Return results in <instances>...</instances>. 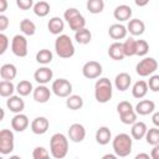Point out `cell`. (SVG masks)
<instances>
[{
    "instance_id": "cell-1",
    "label": "cell",
    "mask_w": 159,
    "mask_h": 159,
    "mask_svg": "<svg viewBox=\"0 0 159 159\" xmlns=\"http://www.w3.org/2000/svg\"><path fill=\"white\" fill-rule=\"evenodd\" d=\"M50 152L55 159H63L68 153V139L62 133H55L50 139Z\"/></svg>"
},
{
    "instance_id": "cell-2",
    "label": "cell",
    "mask_w": 159,
    "mask_h": 159,
    "mask_svg": "<svg viewBox=\"0 0 159 159\" xmlns=\"http://www.w3.org/2000/svg\"><path fill=\"white\" fill-rule=\"evenodd\" d=\"M113 150L117 157L124 158L128 157L132 153V145H133V138L127 133H119L114 137L113 142Z\"/></svg>"
},
{
    "instance_id": "cell-3",
    "label": "cell",
    "mask_w": 159,
    "mask_h": 159,
    "mask_svg": "<svg viewBox=\"0 0 159 159\" xmlns=\"http://www.w3.org/2000/svg\"><path fill=\"white\" fill-rule=\"evenodd\" d=\"M113 86L107 77H99L94 83V98L98 103H107L112 98Z\"/></svg>"
},
{
    "instance_id": "cell-4",
    "label": "cell",
    "mask_w": 159,
    "mask_h": 159,
    "mask_svg": "<svg viewBox=\"0 0 159 159\" xmlns=\"http://www.w3.org/2000/svg\"><path fill=\"white\" fill-rule=\"evenodd\" d=\"M55 51L61 58H70L75 55V45L68 35H60L55 41Z\"/></svg>"
},
{
    "instance_id": "cell-5",
    "label": "cell",
    "mask_w": 159,
    "mask_h": 159,
    "mask_svg": "<svg viewBox=\"0 0 159 159\" xmlns=\"http://www.w3.org/2000/svg\"><path fill=\"white\" fill-rule=\"evenodd\" d=\"M158 68V61L153 57H144L143 60H140L137 66H135V72L140 76V77H147V76H152Z\"/></svg>"
},
{
    "instance_id": "cell-6",
    "label": "cell",
    "mask_w": 159,
    "mask_h": 159,
    "mask_svg": "<svg viewBox=\"0 0 159 159\" xmlns=\"http://www.w3.org/2000/svg\"><path fill=\"white\" fill-rule=\"evenodd\" d=\"M52 92L61 98H67L72 94V83L66 78H57L52 82Z\"/></svg>"
},
{
    "instance_id": "cell-7",
    "label": "cell",
    "mask_w": 159,
    "mask_h": 159,
    "mask_svg": "<svg viewBox=\"0 0 159 159\" xmlns=\"http://www.w3.org/2000/svg\"><path fill=\"white\" fill-rule=\"evenodd\" d=\"M14 150V133L10 129L0 130V153L2 155L10 154Z\"/></svg>"
},
{
    "instance_id": "cell-8",
    "label": "cell",
    "mask_w": 159,
    "mask_h": 159,
    "mask_svg": "<svg viewBox=\"0 0 159 159\" xmlns=\"http://www.w3.org/2000/svg\"><path fill=\"white\" fill-rule=\"evenodd\" d=\"M11 51L17 57L27 56V40L24 35H15L11 40Z\"/></svg>"
},
{
    "instance_id": "cell-9",
    "label": "cell",
    "mask_w": 159,
    "mask_h": 159,
    "mask_svg": "<svg viewBox=\"0 0 159 159\" xmlns=\"http://www.w3.org/2000/svg\"><path fill=\"white\" fill-rule=\"evenodd\" d=\"M102 71H103L102 65L97 61H88L82 67V75L88 80L99 78V76L102 75Z\"/></svg>"
},
{
    "instance_id": "cell-10",
    "label": "cell",
    "mask_w": 159,
    "mask_h": 159,
    "mask_svg": "<svg viewBox=\"0 0 159 159\" xmlns=\"http://www.w3.org/2000/svg\"><path fill=\"white\" fill-rule=\"evenodd\" d=\"M68 138L73 143H81L86 138V129L80 123H73L68 128Z\"/></svg>"
},
{
    "instance_id": "cell-11",
    "label": "cell",
    "mask_w": 159,
    "mask_h": 159,
    "mask_svg": "<svg viewBox=\"0 0 159 159\" xmlns=\"http://www.w3.org/2000/svg\"><path fill=\"white\" fill-rule=\"evenodd\" d=\"M48 127H50V122L46 117H36L31 122V132L36 135L45 134L48 130Z\"/></svg>"
},
{
    "instance_id": "cell-12",
    "label": "cell",
    "mask_w": 159,
    "mask_h": 159,
    "mask_svg": "<svg viewBox=\"0 0 159 159\" xmlns=\"http://www.w3.org/2000/svg\"><path fill=\"white\" fill-rule=\"evenodd\" d=\"M52 77H53L52 70L48 68V67H46V66L37 68L35 71V73H34V78H35V81L39 84H46V83H48L52 80Z\"/></svg>"
},
{
    "instance_id": "cell-13",
    "label": "cell",
    "mask_w": 159,
    "mask_h": 159,
    "mask_svg": "<svg viewBox=\"0 0 159 159\" xmlns=\"http://www.w3.org/2000/svg\"><path fill=\"white\" fill-rule=\"evenodd\" d=\"M6 107L10 109V112L19 114L25 109V102L21 96H11L6 99Z\"/></svg>"
},
{
    "instance_id": "cell-14",
    "label": "cell",
    "mask_w": 159,
    "mask_h": 159,
    "mask_svg": "<svg viewBox=\"0 0 159 159\" xmlns=\"http://www.w3.org/2000/svg\"><path fill=\"white\" fill-rule=\"evenodd\" d=\"M32 97L37 103H46L48 102L50 97H51V91L48 87H46L45 84H39L34 92H32Z\"/></svg>"
},
{
    "instance_id": "cell-15",
    "label": "cell",
    "mask_w": 159,
    "mask_h": 159,
    "mask_svg": "<svg viewBox=\"0 0 159 159\" xmlns=\"http://www.w3.org/2000/svg\"><path fill=\"white\" fill-rule=\"evenodd\" d=\"M29 124H30V122H29L27 116L22 114V113L15 114L11 119V128L15 132H24L29 127Z\"/></svg>"
},
{
    "instance_id": "cell-16",
    "label": "cell",
    "mask_w": 159,
    "mask_h": 159,
    "mask_svg": "<svg viewBox=\"0 0 159 159\" xmlns=\"http://www.w3.org/2000/svg\"><path fill=\"white\" fill-rule=\"evenodd\" d=\"M130 83H132V77L127 72H120L114 78V86H116V88L118 91H122V92L127 91L129 88Z\"/></svg>"
},
{
    "instance_id": "cell-17",
    "label": "cell",
    "mask_w": 159,
    "mask_h": 159,
    "mask_svg": "<svg viewBox=\"0 0 159 159\" xmlns=\"http://www.w3.org/2000/svg\"><path fill=\"white\" fill-rule=\"evenodd\" d=\"M155 109V103L150 99H142L135 106V113L139 116H148Z\"/></svg>"
},
{
    "instance_id": "cell-18",
    "label": "cell",
    "mask_w": 159,
    "mask_h": 159,
    "mask_svg": "<svg viewBox=\"0 0 159 159\" xmlns=\"http://www.w3.org/2000/svg\"><path fill=\"white\" fill-rule=\"evenodd\" d=\"M113 16L116 20L118 21H127V20H130L132 17V7L129 5H125V4H122V5H118L114 11H113Z\"/></svg>"
},
{
    "instance_id": "cell-19",
    "label": "cell",
    "mask_w": 159,
    "mask_h": 159,
    "mask_svg": "<svg viewBox=\"0 0 159 159\" xmlns=\"http://www.w3.org/2000/svg\"><path fill=\"white\" fill-rule=\"evenodd\" d=\"M47 29H48V31H50L52 35L60 36V35H62L61 32H62L63 29H65V21H63L61 17H58V16H53V17H51V19L48 20Z\"/></svg>"
},
{
    "instance_id": "cell-20",
    "label": "cell",
    "mask_w": 159,
    "mask_h": 159,
    "mask_svg": "<svg viewBox=\"0 0 159 159\" xmlns=\"http://www.w3.org/2000/svg\"><path fill=\"white\" fill-rule=\"evenodd\" d=\"M127 30L133 36H140V35L144 34L145 24L139 19H130L128 25H127Z\"/></svg>"
},
{
    "instance_id": "cell-21",
    "label": "cell",
    "mask_w": 159,
    "mask_h": 159,
    "mask_svg": "<svg viewBox=\"0 0 159 159\" xmlns=\"http://www.w3.org/2000/svg\"><path fill=\"white\" fill-rule=\"evenodd\" d=\"M127 27L122 24H113L108 29V34L113 40H123L127 37Z\"/></svg>"
},
{
    "instance_id": "cell-22",
    "label": "cell",
    "mask_w": 159,
    "mask_h": 159,
    "mask_svg": "<svg viewBox=\"0 0 159 159\" xmlns=\"http://www.w3.org/2000/svg\"><path fill=\"white\" fill-rule=\"evenodd\" d=\"M108 56L114 61H122L125 55L123 51V43L122 42H113L108 47Z\"/></svg>"
},
{
    "instance_id": "cell-23",
    "label": "cell",
    "mask_w": 159,
    "mask_h": 159,
    "mask_svg": "<svg viewBox=\"0 0 159 159\" xmlns=\"http://www.w3.org/2000/svg\"><path fill=\"white\" fill-rule=\"evenodd\" d=\"M148 132V127L144 122H135L132 125L130 129V137L135 140H140L143 138H145V134Z\"/></svg>"
},
{
    "instance_id": "cell-24",
    "label": "cell",
    "mask_w": 159,
    "mask_h": 159,
    "mask_svg": "<svg viewBox=\"0 0 159 159\" xmlns=\"http://www.w3.org/2000/svg\"><path fill=\"white\" fill-rule=\"evenodd\" d=\"M17 75L16 66L12 63H5L0 67V77L2 81H12Z\"/></svg>"
},
{
    "instance_id": "cell-25",
    "label": "cell",
    "mask_w": 159,
    "mask_h": 159,
    "mask_svg": "<svg viewBox=\"0 0 159 159\" xmlns=\"http://www.w3.org/2000/svg\"><path fill=\"white\" fill-rule=\"evenodd\" d=\"M112 139V133L109 130L108 127L103 125V127H99L96 132V142L101 145H106L109 143V140Z\"/></svg>"
},
{
    "instance_id": "cell-26",
    "label": "cell",
    "mask_w": 159,
    "mask_h": 159,
    "mask_svg": "<svg viewBox=\"0 0 159 159\" xmlns=\"http://www.w3.org/2000/svg\"><path fill=\"white\" fill-rule=\"evenodd\" d=\"M148 83L145 81H137L134 84H133V88H132V94L134 98L137 99H140L143 97H145V94L148 93Z\"/></svg>"
},
{
    "instance_id": "cell-27",
    "label": "cell",
    "mask_w": 159,
    "mask_h": 159,
    "mask_svg": "<svg viewBox=\"0 0 159 159\" xmlns=\"http://www.w3.org/2000/svg\"><path fill=\"white\" fill-rule=\"evenodd\" d=\"M66 106L71 111H77L83 107V98L78 94H71L66 99Z\"/></svg>"
},
{
    "instance_id": "cell-28",
    "label": "cell",
    "mask_w": 159,
    "mask_h": 159,
    "mask_svg": "<svg viewBox=\"0 0 159 159\" xmlns=\"http://www.w3.org/2000/svg\"><path fill=\"white\" fill-rule=\"evenodd\" d=\"M34 87H32V83L27 80H22L20 81L17 84H16V92L19 93V96L21 97H26L29 96L31 92H34Z\"/></svg>"
},
{
    "instance_id": "cell-29",
    "label": "cell",
    "mask_w": 159,
    "mask_h": 159,
    "mask_svg": "<svg viewBox=\"0 0 159 159\" xmlns=\"http://www.w3.org/2000/svg\"><path fill=\"white\" fill-rule=\"evenodd\" d=\"M32 9H34V12H35L36 16H39V17H45V16H47L48 12H50V4H48L47 1L41 0V1L35 2V5H34Z\"/></svg>"
},
{
    "instance_id": "cell-30",
    "label": "cell",
    "mask_w": 159,
    "mask_h": 159,
    "mask_svg": "<svg viewBox=\"0 0 159 159\" xmlns=\"http://www.w3.org/2000/svg\"><path fill=\"white\" fill-rule=\"evenodd\" d=\"M123 51H124L125 57L135 56V53H137V40H134L133 37H128L123 42Z\"/></svg>"
},
{
    "instance_id": "cell-31",
    "label": "cell",
    "mask_w": 159,
    "mask_h": 159,
    "mask_svg": "<svg viewBox=\"0 0 159 159\" xmlns=\"http://www.w3.org/2000/svg\"><path fill=\"white\" fill-rule=\"evenodd\" d=\"M20 30H21V32H22L24 35H26V36H32V35H35V32H36V25H35V22L31 21L30 19H24V20H21V22H20Z\"/></svg>"
},
{
    "instance_id": "cell-32",
    "label": "cell",
    "mask_w": 159,
    "mask_h": 159,
    "mask_svg": "<svg viewBox=\"0 0 159 159\" xmlns=\"http://www.w3.org/2000/svg\"><path fill=\"white\" fill-rule=\"evenodd\" d=\"M75 40L80 43V45H87V43H89L91 42V40H92V34H91V31L88 30V29H82V30H80V31H77V32H75Z\"/></svg>"
},
{
    "instance_id": "cell-33",
    "label": "cell",
    "mask_w": 159,
    "mask_h": 159,
    "mask_svg": "<svg viewBox=\"0 0 159 159\" xmlns=\"http://www.w3.org/2000/svg\"><path fill=\"white\" fill-rule=\"evenodd\" d=\"M14 91H16V87L11 81H1L0 82V96L1 97H11L14 96Z\"/></svg>"
},
{
    "instance_id": "cell-34",
    "label": "cell",
    "mask_w": 159,
    "mask_h": 159,
    "mask_svg": "<svg viewBox=\"0 0 159 159\" xmlns=\"http://www.w3.org/2000/svg\"><path fill=\"white\" fill-rule=\"evenodd\" d=\"M86 7L91 14H101L104 9V1L103 0H88L86 4Z\"/></svg>"
},
{
    "instance_id": "cell-35",
    "label": "cell",
    "mask_w": 159,
    "mask_h": 159,
    "mask_svg": "<svg viewBox=\"0 0 159 159\" xmlns=\"http://www.w3.org/2000/svg\"><path fill=\"white\" fill-rule=\"evenodd\" d=\"M52 60H53V55L47 48H42L36 53V61L41 65H48Z\"/></svg>"
},
{
    "instance_id": "cell-36",
    "label": "cell",
    "mask_w": 159,
    "mask_h": 159,
    "mask_svg": "<svg viewBox=\"0 0 159 159\" xmlns=\"http://www.w3.org/2000/svg\"><path fill=\"white\" fill-rule=\"evenodd\" d=\"M68 25H70V29H71L72 31L77 32V31H80V30L84 29V26H86V20H84V17L82 16V14H80V15H77L76 17H73L71 21H68Z\"/></svg>"
},
{
    "instance_id": "cell-37",
    "label": "cell",
    "mask_w": 159,
    "mask_h": 159,
    "mask_svg": "<svg viewBox=\"0 0 159 159\" xmlns=\"http://www.w3.org/2000/svg\"><path fill=\"white\" fill-rule=\"evenodd\" d=\"M145 140L150 145H158L159 144V128H149L147 134H145Z\"/></svg>"
},
{
    "instance_id": "cell-38",
    "label": "cell",
    "mask_w": 159,
    "mask_h": 159,
    "mask_svg": "<svg viewBox=\"0 0 159 159\" xmlns=\"http://www.w3.org/2000/svg\"><path fill=\"white\" fill-rule=\"evenodd\" d=\"M119 119H120V122H122L123 124H128V125H129V124L133 125L135 122H138V120H137V113H135L134 109L119 114Z\"/></svg>"
},
{
    "instance_id": "cell-39",
    "label": "cell",
    "mask_w": 159,
    "mask_h": 159,
    "mask_svg": "<svg viewBox=\"0 0 159 159\" xmlns=\"http://www.w3.org/2000/svg\"><path fill=\"white\" fill-rule=\"evenodd\" d=\"M149 51V43L145 40H137V56H145Z\"/></svg>"
},
{
    "instance_id": "cell-40",
    "label": "cell",
    "mask_w": 159,
    "mask_h": 159,
    "mask_svg": "<svg viewBox=\"0 0 159 159\" xmlns=\"http://www.w3.org/2000/svg\"><path fill=\"white\" fill-rule=\"evenodd\" d=\"M32 158L34 159H47L50 158V154L46 148L43 147H36L32 152Z\"/></svg>"
},
{
    "instance_id": "cell-41",
    "label": "cell",
    "mask_w": 159,
    "mask_h": 159,
    "mask_svg": "<svg viewBox=\"0 0 159 159\" xmlns=\"http://www.w3.org/2000/svg\"><path fill=\"white\" fill-rule=\"evenodd\" d=\"M147 83H148V88L150 91L159 92V75H152Z\"/></svg>"
},
{
    "instance_id": "cell-42",
    "label": "cell",
    "mask_w": 159,
    "mask_h": 159,
    "mask_svg": "<svg viewBox=\"0 0 159 159\" xmlns=\"http://www.w3.org/2000/svg\"><path fill=\"white\" fill-rule=\"evenodd\" d=\"M133 109V106L130 104V102L128 101H122L117 104V112L118 114H122V113H125L128 111H132Z\"/></svg>"
},
{
    "instance_id": "cell-43",
    "label": "cell",
    "mask_w": 159,
    "mask_h": 159,
    "mask_svg": "<svg viewBox=\"0 0 159 159\" xmlns=\"http://www.w3.org/2000/svg\"><path fill=\"white\" fill-rule=\"evenodd\" d=\"M81 12L76 9V7H68L66 11H65V14H63V17H65V20L68 22V21H71L73 17H76L77 15H80Z\"/></svg>"
},
{
    "instance_id": "cell-44",
    "label": "cell",
    "mask_w": 159,
    "mask_h": 159,
    "mask_svg": "<svg viewBox=\"0 0 159 159\" xmlns=\"http://www.w3.org/2000/svg\"><path fill=\"white\" fill-rule=\"evenodd\" d=\"M9 46V39L5 34H0V55H4Z\"/></svg>"
},
{
    "instance_id": "cell-45",
    "label": "cell",
    "mask_w": 159,
    "mask_h": 159,
    "mask_svg": "<svg viewBox=\"0 0 159 159\" xmlns=\"http://www.w3.org/2000/svg\"><path fill=\"white\" fill-rule=\"evenodd\" d=\"M16 5L21 10H29V9L34 7L35 4H34L32 0H16Z\"/></svg>"
},
{
    "instance_id": "cell-46",
    "label": "cell",
    "mask_w": 159,
    "mask_h": 159,
    "mask_svg": "<svg viewBox=\"0 0 159 159\" xmlns=\"http://www.w3.org/2000/svg\"><path fill=\"white\" fill-rule=\"evenodd\" d=\"M7 26H9V19H7V16H5L4 14H1V15H0V31H1V32L5 31V30L7 29Z\"/></svg>"
},
{
    "instance_id": "cell-47",
    "label": "cell",
    "mask_w": 159,
    "mask_h": 159,
    "mask_svg": "<svg viewBox=\"0 0 159 159\" xmlns=\"http://www.w3.org/2000/svg\"><path fill=\"white\" fill-rule=\"evenodd\" d=\"M150 157L152 159H159V144L153 147V149L150 150Z\"/></svg>"
},
{
    "instance_id": "cell-48",
    "label": "cell",
    "mask_w": 159,
    "mask_h": 159,
    "mask_svg": "<svg viewBox=\"0 0 159 159\" xmlns=\"http://www.w3.org/2000/svg\"><path fill=\"white\" fill-rule=\"evenodd\" d=\"M152 122H153V124H154L157 128H159V112H154V113H153V116H152Z\"/></svg>"
},
{
    "instance_id": "cell-49",
    "label": "cell",
    "mask_w": 159,
    "mask_h": 159,
    "mask_svg": "<svg viewBox=\"0 0 159 159\" xmlns=\"http://www.w3.org/2000/svg\"><path fill=\"white\" fill-rule=\"evenodd\" d=\"M134 159H152V157L149 154H147V153H139V154H137L134 157Z\"/></svg>"
},
{
    "instance_id": "cell-50",
    "label": "cell",
    "mask_w": 159,
    "mask_h": 159,
    "mask_svg": "<svg viewBox=\"0 0 159 159\" xmlns=\"http://www.w3.org/2000/svg\"><path fill=\"white\" fill-rule=\"evenodd\" d=\"M7 7V1L6 0H0V12H4Z\"/></svg>"
},
{
    "instance_id": "cell-51",
    "label": "cell",
    "mask_w": 159,
    "mask_h": 159,
    "mask_svg": "<svg viewBox=\"0 0 159 159\" xmlns=\"http://www.w3.org/2000/svg\"><path fill=\"white\" fill-rule=\"evenodd\" d=\"M101 159H118V157L116 154H112V153H108V154H104Z\"/></svg>"
},
{
    "instance_id": "cell-52",
    "label": "cell",
    "mask_w": 159,
    "mask_h": 159,
    "mask_svg": "<svg viewBox=\"0 0 159 159\" xmlns=\"http://www.w3.org/2000/svg\"><path fill=\"white\" fill-rule=\"evenodd\" d=\"M148 4V0H145V1H138V0H135V5L137 6H145Z\"/></svg>"
},
{
    "instance_id": "cell-53",
    "label": "cell",
    "mask_w": 159,
    "mask_h": 159,
    "mask_svg": "<svg viewBox=\"0 0 159 159\" xmlns=\"http://www.w3.org/2000/svg\"><path fill=\"white\" fill-rule=\"evenodd\" d=\"M9 159H22L21 157H19V155H11Z\"/></svg>"
},
{
    "instance_id": "cell-54",
    "label": "cell",
    "mask_w": 159,
    "mask_h": 159,
    "mask_svg": "<svg viewBox=\"0 0 159 159\" xmlns=\"http://www.w3.org/2000/svg\"><path fill=\"white\" fill-rule=\"evenodd\" d=\"M0 159H4V158H0Z\"/></svg>"
},
{
    "instance_id": "cell-55",
    "label": "cell",
    "mask_w": 159,
    "mask_h": 159,
    "mask_svg": "<svg viewBox=\"0 0 159 159\" xmlns=\"http://www.w3.org/2000/svg\"><path fill=\"white\" fill-rule=\"evenodd\" d=\"M47 159H50V158H47Z\"/></svg>"
}]
</instances>
